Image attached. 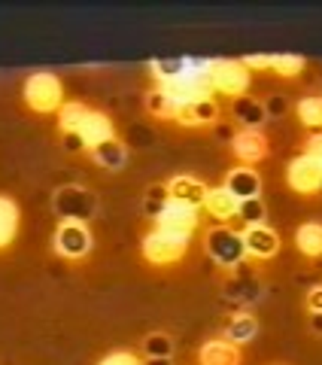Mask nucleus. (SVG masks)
I'll list each match as a JSON object with an SVG mask.
<instances>
[{
  "label": "nucleus",
  "instance_id": "obj_1",
  "mask_svg": "<svg viewBox=\"0 0 322 365\" xmlns=\"http://www.w3.org/2000/svg\"><path fill=\"white\" fill-rule=\"evenodd\" d=\"M21 98L33 113H58L64 104V83L58 73L37 71L21 83Z\"/></svg>",
  "mask_w": 322,
  "mask_h": 365
},
{
  "label": "nucleus",
  "instance_id": "obj_2",
  "mask_svg": "<svg viewBox=\"0 0 322 365\" xmlns=\"http://www.w3.org/2000/svg\"><path fill=\"white\" fill-rule=\"evenodd\" d=\"M192 235H180V232H167V228H152L149 235H143V259L152 265H174L182 256L189 253Z\"/></svg>",
  "mask_w": 322,
  "mask_h": 365
},
{
  "label": "nucleus",
  "instance_id": "obj_3",
  "mask_svg": "<svg viewBox=\"0 0 322 365\" xmlns=\"http://www.w3.org/2000/svg\"><path fill=\"white\" fill-rule=\"evenodd\" d=\"M204 253L210 256L219 268H237L240 262L246 259V250H244V237L240 232H234L232 225H213L210 232L204 235Z\"/></svg>",
  "mask_w": 322,
  "mask_h": 365
},
{
  "label": "nucleus",
  "instance_id": "obj_4",
  "mask_svg": "<svg viewBox=\"0 0 322 365\" xmlns=\"http://www.w3.org/2000/svg\"><path fill=\"white\" fill-rule=\"evenodd\" d=\"M252 83V73L244 67L240 58H210V88L213 95H228L232 101L244 98L249 91Z\"/></svg>",
  "mask_w": 322,
  "mask_h": 365
},
{
  "label": "nucleus",
  "instance_id": "obj_5",
  "mask_svg": "<svg viewBox=\"0 0 322 365\" xmlns=\"http://www.w3.org/2000/svg\"><path fill=\"white\" fill-rule=\"evenodd\" d=\"M52 247L61 259H71L79 262L91 253L95 247V235H91L88 222H79V220H61L55 225V235H52Z\"/></svg>",
  "mask_w": 322,
  "mask_h": 365
},
{
  "label": "nucleus",
  "instance_id": "obj_6",
  "mask_svg": "<svg viewBox=\"0 0 322 365\" xmlns=\"http://www.w3.org/2000/svg\"><path fill=\"white\" fill-rule=\"evenodd\" d=\"M52 207H55V213H58V220L88 222L98 210V198H95V192H88L83 186H61L52 195Z\"/></svg>",
  "mask_w": 322,
  "mask_h": 365
},
{
  "label": "nucleus",
  "instance_id": "obj_7",
  "mask_svg": "<svg viewBox=\"0 0 322 365\" xmlns=\"http://www.w3.org/2000/svg\"><path fill=\"white\" fill-rule=\"evenodd\" d=\"M228 150H232V155L240 165L252 168V165H259L271 155V143H268V134H264L261 128H240V131L232 134Z\"/></svg>",
  "mask_w": 322,
  "mask_h": 365
},
{
  "label": "nucleus",
  "instance_id": "obj_8",
  "mask_svg": "<svg viewBox=\"0 0 322 365\" xmlns=\"http://www.w3.org/2000/svg\"><path fill=\"white\" fill-rule=\"evenodd\" d=\"M286 182L298 195H316V192H322V162L304 153L295 155L286 168Z\"/></svg>",
  "mask_w": 322,
  "mask_h": 365
},
{
  "label": "nucleus",
  "instance_id": "obj_9",
  "mask_svg": "<svg viewBox=\"0 0 322 365\" xmlns=\"http://www.w3.org/2000/svg\"><path fill=\"white\" fill-rule=\"evenodd\" d=\"M201 225V210L192 204H182L177 198H167L161 204V210L155 213V228H167V232L180 235H194Z\"/></svg>",
  "mask_w": 322,
  "mask_h": 365
},
{
  "label": "nucleus",
  "instance_id": "obj_10",
  "mask_svg": "<svg viewBox=\"0 0 322 365\" xmlns=\"http://www.w3.org/2000/svg\"><path fill=\"white\" fill-rule=\"evenodd\" d=\"M244 250H246V259H256V262H268L280 253V235L274 232L268 222H252L244 225Z\"/></svg>",
  "mask_w": 322,
  "mask_h": 365
},
{
  "label": "nucleus",
  "instance_id": "obj_11",
  "mask_svg": "<svg viewBox=\"0 0 322 365\" xmlns=\"http://www.w3.org/2000/svg\"><path fill=\"white\" fill-rule=\"evenodd\" d=\"M116 137V125H113V119L107 116V113H100V110H88V116L83 119V125H79V131L73 140L79 146H85V150H98L100 143H107Z\"/></svg>",
  "mask_w": 322,
  "mask_h": 365
},
{
  "label": "nucleus",
  "instance_id": "obj_12",
  "mask_svg": "<svg viewBox=\"0 0 322 365\" xmlns=\"http://www.w3.org/2000/svg\"><path fill=\"white\" fill-rule=\"evenodd\" d=\"M167 195L170 198H177L182 204H192V207H204V201H207V192H210V186H207L204 180L198 177H192V174H177V177H170L167 182Z\"/></svg>",
  "mask_w": 322,
  "mask_h": 365
},
{
  "label": "nucleus",
  "instance_id": "obj_13",
  "mask_svg": "<svg viewBox=\"0 0 322 365\" xmlns=\"http://www.w3.org/2000/svg\"><path fill=\"white\" fill-rule=\"evenodd\" d=\"M198 362L201 365H240L244 362V353L234 341L228 338H210L204 341L201 350H198Z\"/></svg>",
  "mask_w": 322,
  "mask_h": 365
},
{
  "label": "nucleus",
  "instance_id": "obj_14",
  "mask_svg": "<svg viewBox=\"0 0 322 365\" xmlns=\"http://www.w3.org/2000/svg\"><path fill=\"white\" fill-rule=\"evenodd\" d=\"M225 186L232 189V195L237 201H246V198H259L261 195V177L256 168H246V165H234L232 170L225 174Z\"/></svg>",
  "mask_w": 322,
  "mask_h": 365
},
{
  "label": "nucleus",
  "instance_id": "obj_15",
  "mask_svg": "<svg viewBox=\"0 0 322 365\" xmlns=\"http://www.w3.org/2000/svg\"><path fill=\"white\" fill-rule=\"evenodd\" d=\"M237 198L232 195V189L225 186H210V192H207V201H204V207L213 216V220H219V222H228V220H237Z\"/></svg>",
  "mask_w": 322,
  "mask_h": 365
},
{
  "label": "nucleus",
  "instance_id": "obj_16",
  "mask_svg": "<svg viewBox=\"0 0 322 365\" xmlns=\"http://www.w3.org/2000/svg\"><path fill=\"white\" fill-rule=\"evenodd\" d=\"M256 335H259V319L252 314H246V311H237V314L228 317L222 338L234 341L237 347H244V344H249V341H256Z\"/></svg>",
  "mask_w": 322,
  "mask_h": 365
},
{
  "label": "nucleus",
  "instance_id": "obj_17",
  "mask_svg": "<svg viewBox=\"0 0 322 365\" xmlns=\"http://www.w3.org/2000/svg\"><path fill=\"white\" fill-rule=\"evenodd\" d=\"M19 228H21V207L9 195H0V250H6L16 241Z\"/></svg>",
  "mask_w": 322,
  "mask_h": 365
},
{
  "label": "nucleus",
  "instance_id": "obj_18",
  "mask_svg": "<svg viewBox=\"0 0 322 365\" xmlns=\"http://www.w3.org/2000/svg\"><path fill=\"white\" fill-rule=\"evenodd\" d=\"M232 116L240 122V128H261V122H268V113H264V101L259 98H237L232 104Z\"/></svg>",
  "mask_w": 322,
  "mask_h": 365
},
{
  "label": "nucleus",
  "instance_id": "obj_19",
  "mask_svg": "<svg viewBox=\"0 0 322 365\" xmlns=\"http://www.w3.org/2000/svg\"><path fill=\"white\" fill-rule=\"evenodd\" d=\"M91 158L107 170H122L125 165H128V146H125L119 137H113V140L100 143L98 150H91Z\"/></svg>",
  "mask_w": 322,
  "mask_h": 365
},
{
  "label": "nucleus",
  "instance_id": "obj_20",
  "mask_svg": "<svg viewBox=\"0 0 322 365\" xmlns=\"http://www.w3.org/2000/svg\"><path fill=\"white\" fill-rule=\"evenodd\" d=\"M295 247L307 259L322 256V222H301L295 228Z\"/></svg>",
  "mask_w": 322,
  "mask_h": 365
},
{
  "label": "nucleus",
  "instance_id": "obj_21",
  "mask_svg": "<svg viewBox=\"0 0 322 365\" xmlns=\"http://www.w3.org/2000/svg\"><path fill=\"white\" fill-rule=\"evenodd\" d=\"M55 116H58V131L64 137H76L79 125H83V119L88 116V107L83 104V101H64Z\"/></svg>",
  "mask_w": 322,
  "mask_h": 365
},
{
  "label": "nucleus",
  "instance_id": "obj_22",
  "mask_svg": "<svg viewBox=\"0 0 322 365\" xmlns=\"http://www.w3.org/2000/svg\"><path fill=\"white\" fill-rule=\"evenodd\" d=\"M295 116L307 131H322V95H307L295 104Z\"/></svg>",
  "mask_w": 322,
  "mask_h": 365
},
{
  "label": "nucleus",
  "instance_id": "obj_23",
  "mask_svg": "<svg viewBox=\"0 0 322 365\" xmlns=\"http://www.w3.org/2000/svg\"><path fill=\"white\" fill-rule=\"evenodd\" d=\"M304 55H298V52H277V55H271V73L274 76H280V79H295V76H301L304 73Z\"/></svg>",
  "mask_w": 322,
  "mask_h": 365
},
{
  "label": "nucleus",
  "instance_id": "obj_24",
  "mask_svg": "<svg viewBox=\"0 0 322 365\" xmlns=\"http://www.w3.org/2000/svg\"><path fill=\"white\" fill-rule=\"evenodd\" d=\"M143 359H174V338L167 332H149L143 338Z\"/></svg>",
  "mask_w": 322,
  "mask_h": 365
},
{
  "label": "nucleus",
  "instance_id": "obj_25",
  "mask_svg": "<svg viewBox=\"0 0 322 365\" xmlns=\"http://www.w3.org/2000/svg\"><path fill=\"white\" fill-rule=\"evenodd\" d=\"M146 110H149V116H155V119H174V113H177L174 101H170L158 86L152 91H146Z\"/></svg>",
  "mask_w": 322,
  "mask_h": 365
},
{
  "label": "nucleus",
  "instance_id": "obj_26",
  "mask_svg": "<svg viewBox=\"0 0 322 365\" xmlns=\"http://www.w3.org/2000/svg\"><path fill=\"white\" fill-rule=\"evenodd\" d=\"M264 216H268V210H264L261 195H259V198H246V201L237 204V220H244V225L264 222Z\"/></svg>",
  "mask_w": 322,
  "mask_h": 365
},
{
  "label": "nucleus",
  "instance_id": "obj_27",
  "mask_svg": "<svg viewBox=\"0 0 322 365\" xmlns=\"http://www.w3.org/2000/svg\"><path fill=\"white\" fill-rule=\"evenodd\" d=\"M192 116H194V125H213L219 119V104H216V98L210 101H198V104H192Z\"/></svg>",
  "mask_w": 322,
  "mask_h": 365
},
{
  "label": "nucleus",
  "instance_id": "obj_28",
  "mask_svg": "<svg viewBox=\"0 0 322 365\" xmlns=\"http://www.w3.org/2000/svg\"><path fill=\"white\" fill-rule=\"evenodd\" d=\"M170 195H167V186H149L146 198H143V213L149 220H155V213L161 210V204H165Z\"/></svg>",
  "mask_w": 322,
  "mask_h": 365
},
{
  "label": "nucleus",
  "instance_id": "obj_29",
  "mask_svg": "<svg viewBox=\"0 0 322 365\" xmlns=\"http://www.w3.org/2000/svg\"><path fill=\"white\" fill-rule=\"evenodd\" d=\"M98 365H143V356H137L131 350H113Z\"/></svg>",
  "mask_w": 322,
  "mask_h": 365
},
{
  "label": "nucleus",
  "instance_id": "obj_30",
  "mask_svg": "<svg viewBox=\"0 0 322 365\" xmlns=\"http://www.w3.org/2000/svg\"><path fill=\"white\" fill-rule=\"evenodd\" d=\"M244 67L249 73H264V71H271V55H264V52H259V55H244Z\"/></svg>",
  "mask_w": 322,
  "mask_h": 365
},
{
  "label": "nucleus",
  "instance_id": "obj_31",
  "mask_svg": "<svg viewBox=\"0 0 322 365\" xmlns=\"http://www.w3.org/2000/svg\"><path fill=\"white\" fill-rule=\"evenodd\" d=\"M304 307H307V314H322V283H316V287L307 289Z\"/></svg>",
  "mask_w": 322,
  "mask_h": 365
},
{
  "label": "nucleus",
  "instance_id": "obj_32",
  "mask_svg": "<svg viewBox=\"0 0 322 365\" xmlns=\"http://www.w3.org/2000/svg\"><path fill=\"white\" fill-rule=\"evenodd\" d=\"M304 155H313L322 162V131H310L304 140Z\"/></svg>",
  "mask_w": 322,
  "mask_h": 365
},
{
  "label": "nucleus",
  "instance_id": "obj_33",
  "mask_svg": "<svg viewBox=\"0 0 322 365\" xmlns=\"http://www.w3.org/2000/svg\"><path fill=\"white\" fill-rule=\"evenodd\" d=\"M264 113H268V119H277L286 113V101L280 95H271V98H264Z\"/></svg>",
  "mask_w": 322,
  "mask_h": 365
},
{
  "label": "nucleus",
  "instance_id": "obj_34",
  "mask_svg": "<svg viewBox=\"0 0 322 365\" xmlns=\"http://www.w3.org/2000/svg\"><path fill=\"white\" fill-rule=\"evenodd\" d=\"M307 323H310V332L322 338V314H310V319H307Z\"/></svg>",
  "mask_w": 322,
  "mask_h": 365
},
{
  "label": "nucleus",
  "instance_id": "obj_35",
  "mask_svg": "<svg viewBox=\"0 0 322 365\" xmlns=\"http://www.w3.org/2000/svg\"><path fill=\"white\" fill-rule=\"evenodd\" d=\"M143 365H174V359H143Z\"/></svg>",
  "mask_w": 322,
  "mask_h": 365
}]
</instances>
